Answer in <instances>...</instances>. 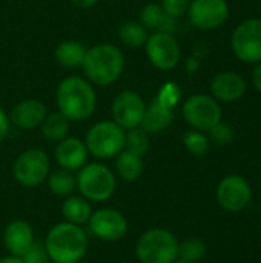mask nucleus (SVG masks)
<instances>
[{"instance_id": "1", "label": "nucleus", "mask_w": 261, "mask_h": 263, "mask_svg": "<svg viewBox=\"0 0 261 263\" xmlns=\"http://www.w3.org/2000/svg\"><path fill=\"white\" fill-rule=\"evenodd\" d=\"M55 105L57 111L71 123L85 122L97 109L95 88L82 76H68L55 89Z\"/></svg>"}, {"instance_id": "2", "label": "nucleus", "mask_w": 261, "mask_h": 263, "mask_svg": "<svg viewBox=\"0 0 261 263\" xmlns=\"http://www.w3.org/2000/svg\"><path fill=\"white\" fill-rule=\"evenodd\" d=\"M52 263H78L89 250V239L83 227L58 222L49 228L43 242Z\"/></svg>"}, {"instance_id": "3", "label": "nucleus", "mask_w": 261, "mask_h": 263, "mask_svg": "<svg viewBox=\"0 0 261 263\" xmlns=\"http://www.w3.org/2000/svg\"><path fill=\"white\" fill-rule=\"evenodd\" d=\"M85 79L94 86H109L115 83L125 71V54L112 43H97L86 49L83 63Z\"/></svg>"}, {"instance_id": "4", "label": "nucleus", "mask_w": 261, "mask_h": 263, "mask_svg": "<svg viewBox=\"0 0 261 263\" xmlns=\"http://www.w3.org/2000/svg\"><path fill=\"white\" fill-rule=\"evenodd\" d=\"M77 191L89 202L109 200L117 188V176L108 165L102 162H88L75 174Z\"/></svg>"}, {"instance_id": "5", "label": "nucleus", "mask_w": 261, "mask_h": 263, "mask_svg": "<svg viewBox=\"0 0 261 263\" xmlns=\"http://www.w3.org/2000/svg\"><path fill=\"white\" fill-rule=\"evenodd\" d=\"M140 263H174L178 259V239L166 228H149L135 243Z\"/></svg>"}, {"instance_id": "6", "label": "nucleus", "mask_w": 261, "mask_h": 263, "mask_svg": "<svg viewBox=\"0 0 261 263\" xmlns=\"http://www.w3.org/2000/svg\"><path fill=\"white\" fill-rule=\"evenodd\" d=\"M125 136L126 131L114 120H100L86 131L83 142L89 156L98 160H109L125 149Z\"/></svg>"}, {"instance_id": "7", "label": "nucleus", "mask_w": 261, "mask_h": 263, "mask_svg": "<svg viewBox=\"0 0 261 263\" xmlns=\"http://www.w3.org/2000/svg\"><path fill=\"white\" fill-rule=\"evenodd\" d=\"M51 173V159L42 148L32 146L22 151L12 163L15 182L25 188H35L46 182Z\"/></svg>"}, {"instance_id": "8", "label": "nucleus", "mask_w": 261, "mask_h": 263, "mask_svg": "<svg viewBox=\"0 0 261 263\" xmlns=\"http://www.w3.org/2000/svg\"><path fill=\"white\" fill-rule=\"evenodd\" d=\"M182 114L192 129L208 133L212 126L222 122L223 111L220 102L211 94H192L182 105Z\"/></svg>"}, {"instance_id": "9", "label": "nucleus", "mask_w": 261, "mask_h": 263, "mask_svg": "<svg viewBox=\"0 0 261 263\" xmlns=\"http://www.w3.org/2000/svg\"><path fill=\"white\" fill-rule=\"evenodd\" d=\"M234 55L248 65L261 62V17L246 18L235 26L231 35Z\"/></svg>"}, {"instance_id": "10", "label": "nucleus", "mask_w": 261, "mask_h": 263, "mask_svg": "<svg viewBox=\"0 0 261 263\" xmlns=\"http://www.w3.org/2000/svg\"><path fill=\"white\" fill-rule=\"evenodd\" d=\"M143 48L151 65L160 71H171L180 63L182 48L174 34L154 31L149 34Z\"/></svg>"}, {"instance_id": "11", "label": "nucleus", "mask_w": 261, "mask_h": 263, "mask_svg": "<svg viewBox=\"0 0 261 263\" xmlns=\"http://www.w3.org/2000/svg\"><path fill=\"white\" fill-rule=\"evenodd\" d=\"M89 233L103 242H118L129 230L126 216L115 208H100L92 211L89 222L86 223Z\"/></svg>"}, {"instance_id": "12", "label": "nucleus", "mask_w": 261, "mask_h": 263, "mask_svg": "<svg viewBox=\"0 0 261 263\" xmlns=\"http://www.w3.org/2000/svg\"><path fill=\"white\" fill-rule=\"evenodd\" d=\"M215 197L225 211L240 213L249 206L252 200V188L243 176L229 174L218 182Z\"/></svg>"}, {"instance_id": "13", "label": "nucleus", "mask_w": 261, "mask_h": 263, "mask_svg": "<svg viewBox=\"0 0 261 263\" xmlns=\"http://www.w3.org/2000/svg\"><path fill=\"white\" fill-rule=\"evenodd\" d=\"M229 3L226 0H191L188 18L191 25L200 31H214L229 18Z\"/></svg>"}, {"instance_id": "14", "label": "nucleus", "mask_w": 261, "mask_h": 263, "mask_svg": "<svg viewBox=\"0 0 261 263\" xmlns=\"http://www.w3.org/2000/svg\"><path fill=\"white\" fill-rule=\"evenodd\" d=\"M145 109L146 102L143 100V97L132 89H125L120 91L111 103V120L128 131L142 125Z\"/></svg>"}, {"instance_id": "15", "label": "nucleus", "mask_w": 261, "mask_h": 263, "mask_svg": "<svg viewBox=\"0 0 261 263\" xmlns=\"http://www.w3.org/2000/svg\"><path fill=\"white\" fill-rule=\"evenodd\" d=\"M211 96L220 103H235L246 94L248 85L242 74L235 71H222L215 74L209 85Z\"/></svg>"}, {"instance_id": "16", "label": "nucleus", "mask_w": 261, "mask_h": 263, "mask_svg": "<svg viewBox=\"0 0 261 263\" xmlns=\"http://www.w3.org/2000/svg\"><path fill=\"white\" fill-rule=\"evenodd\" d=\"M46 114V105L38 99L29 97L15 103L8 116L11 125H14L15 128L23 131H32L35 128H40Z\"/></svg>"}, {"instance_id": "17", "label": "nucleus", "mask_w": 261, "mask_h": 263, "mask_svg": "<svg viewBox=\"0 0 261 263\" xmlns=\"http://www.w3.org/2000/svg\"><path fill=\"white\" fill-rule=\"evenodd\" d=\"M88 148L82 139L77 137H66L60 140L54 149V157L58 165V168L77 173L80 168H83L88 163Z\"/></svg>"}, {"instance_id": "18", "label": "nucleus", "mask_w": 261, "mask_h": 263, "mask_svg": "<svg viewBox=\"0 0 261 263\" xmlns=\"http://www.w3.org/2000/svg\"><path fill=\"white\" fill-rule=\"evenodd\" d=\"M34 242V230L26 220H11L3 230V245L11 256L22 257Z\"/></svg>"}, {"instance_id": "19", "label": "nucleus", "mask_w": 261, "mask_h": 263, "mask_svg": "<svg viewBox=\"0 0 261 263\" xmlns=\"http://www.w3.org/2000/svg\"><path fill=\"white\" fill-rule=\"evenodd\" d=\"M172 120H174V109L166 108L154 97V100L149 105H146L145 116L140 126L151 136V134H158L166 128H169Z\"/></svg>"}, {"instance_id": "20", "label": "nucleus", "mask_w": 261, "mask_h": 263, "mask_svg": "<svg viewBox=\"0 0 261 263\" xmlns=\"http://www.w3.org/2000/svg\"><path fill=\"white\" fill-rule=\"evenodd\" d=\"M145 170V162L143 157L132 154L126 149H123L117 157H115V165H114V173L118 179H122L126 183H134L137 182Z\"/></svg>"}, {"instance_id": "21", "label": "nucleus", "mask_w": 261, "mask_h": 263, "mask_svg": "<svg viewBox=\"0 0 261 263\" xmlns=\"http://www.w3.org/2000/svg\"><path fill=\"white\" fill-rule=\"evenodd\" d=\"M92 206L91 202L86 200L83 196H69L65 197L63 203H62V216L65 219V222L83 227L89 222L91 214H92Z\"/></svg>"}, {"instance_id": "22", "label": "nucleus", "mask_w": 261, "mask_h": 263, "mask_svg": "<svg viewBox=\"0 0 261 263\" xmlns=\"http://www.w3.org/2000/svg\"><path fill=\"white\" fill-rule=\"evenodd\" d=\"M86 46L77 40H63L57 45L54 55L60 66L68 69L80 68L86 54Z\"/></svg>"}, {"instance_id": "23", "label": "nucleus", "mask_w": 261, "mask_h": 263, "mask_svg": "<svg viewBox=\"0 0 261 263\" xmlns=\"http://www.w3.org/2000/svg\"><path fill=\"white\" fill-rule=\"evenodd\" d=\"M69 129H71V122L58 111L48 112L40 125L43 139L54 143H58L60 140L66 139L69 136Z\"/></svg>"}, {"instance_id": "24", "label": "nucleus", "mask_w": 261, "mask_h": 263, "mask_svg": "<svg viewBox=\"0 0 261 263\" xmlns=\"http://www.w3.org/2000/svg\"><path fill=\"white\" fill-rule=\"evenodd\" d=\"M49 191L57 196V197H69L77 191V180H75V173L66 171V170H55L51 171L48 179H46Z\"/></svg>"}, {"instance_id": "25", "label": "nucleus", "mask_w": 261, "mask_h": 263, "mask_svg": "<svg viewBox=\"0 0 261 263\" xmlns=\"http://www.w3.org/2000/svg\"><path fill=\"white\" fill-rule=\"evenodd\" d=\"M148 37L149 31L138 20L125 22L118 28V39L128 48H143Z\"/></svg>"}, {"instance_id": "26", "label": "nucleus", "mask_w": 261, "mask_h": 263, "mask_svg": "<svg viewBox=\"0 0 261 263\" xmlns=\"http://www.w3.org/2000/svg\"><path fill=\"white\" fill-rule=\"evenodd\" d=\"M169 15L163 11L160 3H146L138 14V22L148 31H163Z\"/></svg>"}, {"instance_id": "27", "label": "nucleus", "mask_w": 261, "mask_h": 263, "mask_svg": "<svg viewBox=\"0 0 261 263\" xmlns=\"http://www.w3.org/2000/svg\"><path fill=\"white\" fill-rule=\"evenodd\" d=\"M149 148H151L149 134L142 126L126 131V136H125V149L126 151L145 159V156L149 153Z\"/></svg>"}, {"instance_id": "28", "label": "nucleus", "mask_w": 261, "mask_h": 263, "mask_svg": "<svg viewBox=\"0 0 261 263\" xmlns=\"http://www.w3.org/2000/svg\"><path fill=\"white\" fill-rule=\"evenodd\" d=\"M206 243L200 237H189L183 242H178V259L189 263L202 260L206 256Z\"/></svg>"}, {"instance_id": "29", "label": "nucleus", "mask_w": 261, "mask_h": 263, "mask_svg": "<svg viewBox=\"0 0 261 263\" xmlns=\"http://www.w3.org/2000/svg\"><path fill=\"white\" fill-rule=\"evenodd\" d=\"M185 148L194 156H205L211 148V140L206 133L198 129H189L183 134Z\"/></svg>"}, {"instance_id": "30", "label": "nucleus", "mask_w": 261, "mask_h": 263, "mask_svg": "<svg viewBox=\"0 0 261 263\" xmlns=\"http://www.w3.org/2000/svg\"><path fill=\"white\" fill-rule=\"evenodd\" d=\"M155 99H157L162 105H165L166 108L174 109V108L180 103V100H182V88H180V85H178L177 82H172V80L165 82V83L160 86V89H158Z\"/></svg>"}, {"instance_id": "31", "label": "nucleus", "mask_w": 261, "mask_h": 263, "mask_svg": "<svg viewBox=\"0 0 261 263\" xmlns=\"http://www.w3.org/2000/svg\"><path fill=\"white\" fill-rule=\"evenodd\" d=\"M208 137H209L211 143H215L218 146H226V145L232 143V140H234V129L231 125L220 122L208 131Z\"/></svg>"}, {"instance_id": "32", "label": "nucleus", "mask_w": 261, "mask_h": 263, "mask_svg": "<svg viewBox=\"0 0 261 263\" xmlns=\"http://www.w3.org/2000/svg\"><path fill=\"white\" fill-rule=\"evenodd\" d=\"M20 259L23 263H52L43 242H37V240L26 250V253Z\"/></svg>"}, {"instance_id": "33", "label": "nucleus", "mask_w": 261, "mask_h": 263, "mask_svg": "<svg viewBox=\"0 0 261 263\" xmlns=\"http://www.w3.org/2000/svg\"><path fill=\"white\" fill-rule=\"evenodd\" d=\"M160 5L169 17L180 18V17L186 15L191 0H162Z\"/></svg>"}, {"instance_id": "34", "label": "nucleus", "mask_w": 261, "mask_h": 263, "mask_svg": "<svg viewBox=\"0 0 261 263\" xmlns=\"http://www.w3.org/2000/svg\"><path fill=\"white\" fill-rule=\"evenodd\" d=\"M9 126H11L9 116H8V114H6V111L0 106V145H2V143L5 142V139L8 137Z\"/></svg>"}, {"instance_id": "35", "label": "nucleus", "mask_w": 261, "mask_h": 263, "mask_svg": "<svg viewBox=\"0 0 261 263\" xmlns=\"http://www.w3.org/2000/svg\"><path fill=\"white\" fill-rule=\"evenodd\" d=\"M252 85L261 94V62L255 65V68L252 71Z\"/></svg>"}, {"instance_id": "36", "label": "nucleus", "mask_w": 261, "mask_h": 263, "mask_svg": "<svg viewBox=\"0 0 261 263\" xmlns=\"http://www.w3.org/2000/svg\"><path fill=\"white\" fill-rule=\"evenodd\" d=\"M185 68H186V71H188L189 74H195V72L200 69V60H198L197 57H189V59L186 60Z\"/></svg>"}, {"instance_id": "37", "label": "nucleus", "mask_w": 261, "mask_h": 263, "mask_svg": "<svg viewBox=\"0 0 261 263\" xmlns=\"http://www.w3.org/2000/svg\"><path fill=\"white\" fill-rule=\"evenodd\" d=\"M75 6L82 8V9H89V8H94L98 0H71Z\"/></svg>"}, {"instance_id": "38", "label": "nucleus", "mask_w": 261, "mask_h": 263, "mask_svg": "<svg viewBox=\"0 0 261 263\" xmlns=\"http://www.w3.org/2000/svg\"><path fill=\"white\" fill-rule=\"evenodd\" d=\"M0 263H23L22 262V259L20 257H15V256H5V257H2L0 259Z\"/></svg>"}, {"instance_id": "39", "label": "nucleus", "mask_w": 261, "mask_h": 263, "mask_svg": "<svg viewBox=\"0 0 261 263\" xmlns=\"http://www.w3.org/2000/svg\"><path fill=\"white\" fill-rule=\"evenodd\" d=\"M174 263H189V262H186V260H182V259H177V260H175Z\"/></svg>"}]
</instances>
